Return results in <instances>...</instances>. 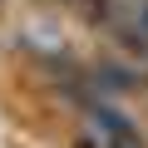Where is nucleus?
Returning <instances> with one entry per match:
<instances>
[{"label":"nucleus","instance_id":"1","mask_svg":"<svg viewBox=\"0 0 148 148\" xmlns=\"http://www.w3.org/2000/svg\"><path fill=\"white\" fill-rule=\"evenodd\" d=\"M94 84H99V94H123V89H138V69H123V64H99V69H94Z\"/></svg>","mask_w":148,"mask_h":148},{"label":"nucleus","instance_id":"2","mask_svg":"<svg viewBox=\"0 0 148 148\" xmlns=\"http://www.w3.org/2000/svg\"><path fill=\"white\" fill-rule=\"evenodd\" d=\"M79 10H84V20L89 25H114V15H119V0H79Z\"/></svg>","mask_w":148,"mask_h":148}]
</instances>
